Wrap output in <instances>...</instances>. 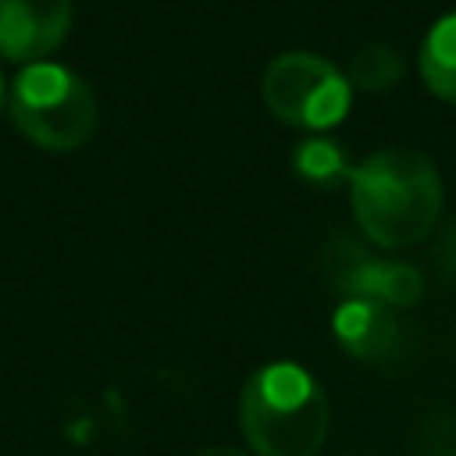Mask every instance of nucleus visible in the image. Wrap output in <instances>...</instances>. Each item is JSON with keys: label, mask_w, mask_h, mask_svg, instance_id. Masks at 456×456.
Returning <instances> with one entry per match:
<instances>
[{"label": "nucleus", "mask_w": 456, "mask_h": 456, "mask_svg": "<svg viewBox=\"0 0 456 456\" xmlns=\"http://www.w3.org/2000/svg\"><path fill=\"white\" fill-rule=\"evenodd\" d=\"M353 217L381 249L420 242L442 210V178L428 153L385 146L356 164L349 178Z\"/></svg>", "instance_id": "f257e3e1"}, {"label": "nucleus", "mask_w": 456, "mask_h": 456, "mask_svg": "<svg viewBox=\"0 0 456 456\" xmlns=\"http://www.w3.org/2000/svg\"><path fill=\"white\" fill-rule=\"evenodd\" d=\"M239 428L253 456H317L328 438V395L306 367L264 363L242 385Z\"/></svg>", "instance_id": "f03ea898"}, {"label": "nucleus", "mask_w": 456, "mask_h": 456, "mask_svg": "<svg viewBox=\"0 0 456 456\" xmlns=\"http://www.w3.org/2000/svg\"><path fill=\"white\" fill-rule=\"evenodd\" d=\"M7 114L32 146L78 150L96 128V96L71 68L36 61L14 75Z\"/></svg>", "instance_id": "7ed1b4c3"}, {"label": "nucleus", "mask_w": 456, "mask_h": 456, "mask_svg": "<svg viewBox=\"0 0 456 456\" xmlns=\"http://www.w3.org/2000/svg\"><path fill=\"white\" fill-rule=\"evenodd\" d=\"M260 96L278 121L324 132L346 118L353 86L328 57L310 50H285L264 68Z\"/></svg>", "instance_id": "20e7f679"}, {"label": "nucleus", "mask_w": 456, "mask_h": 456, "mask_svg": "<svg viewBox=\"0 0 456 456\" xmlns=\"http://www.w3.org/2000/svg\"><path fill=\"white\" fill-rule=\"evenodd\" d=\"M71 28V0H0V57L36 64Z\"/></svg>", "instance_id": "39448f33"}, {"label": "nucleus", "mask_w": 456, "mask_h": 456, "mask_svg": "<svg viewBox=\"0 0 456 456\" xmlns=\"http://www.w3.org/2000/svg\"><path fill=\"white\" fill-rule=\"evenodd\" d=\"M346 256H335V285L342 289V296H360V299H378L385 306H413L424 296V278L413 264H399V260H378L367 256L356 246L342 242Z\"/></svg>", "instance_id": "423d86ee"}, {"label": "nucleus", "mask_w": 456, "mask_h": 456, "mask_svg": "<svg viewBox=\"0 0 456 456\" xmlns=\"http://www.w3.org/2000/svg\"><path fill=\"white\" fill-rule=\"evenodd\" d=\"M331 331L338 338V346L356 356V360H388L399 349L403 328L395 321V310L378 303V299H360L349 296L335 306L331 317Z\"/></svg>", "instance_id": "0eeeda50"}, {"label": "nucleus", "mask_w": 456, "mask_h": 456, "mask_svg": "<svg viewBox=\"0 0 456 456\" xmlns=\"http://www.w3.org/2000/svg\"><path fill=\"white\" fill-rule=\"evenodd\" d=\"M292 171L303 182L317 185V189H331V185L349 182L353 171H356V164L349 160V150L338 139L314 132V135H306V139L296 142V150H292Z\"/></svg>", "instance_id": "6e6552de"}, {"label": "nucleus", "mask_w": 456, "mask_h": 456, "mask_svg": "<svg viewBox=\"0 0 456 456\" xmlns=\"http://www.w3.org/2000/svg\"><path fill=\"white\" fill-rule=\"evenodd\" d=\"M417 64H420V75L428 82V89L442 100H452L456 103V11L442 14L424 43H420V53H417Z\"/></svg>", "instance_id": "1a4fd4ad"}, {"label": "nucleus", "mask_w": 456, "mask_h": 456, "mask_svg": "<svg viewBox=\"0 0 456 456\" xmlns=\"http://www.w3.org/2000/svg\"><path fill=\"white\" fill-rule=\"evenodd\" d=\"M403 53L388 43H363L349 61V86L363 93H385L403 78Z\"/></svg>", "instance_id": "9d476101"}, {"label": "nucleus", "mask_w": 456, "mask_h": 456, "mask_svg": "<svg viewBox=\"0 0 456 456\" xmlns=\"http://www.w3.org/2000/svg\"><path fill=\"white\" fill-rule=\"evenodd\" d=\"M192 456H246V452H239V449H232V445H210V449H200V452H192Z\"/></svg>", "instance_id": "9b49d317"}, {"label": "nucleus", "mask_w": 456, "mask_h": 456, "mask_svg": "<svg viewBox=\"0 0 456 456\" xmlns=\"http://www.w3.org/2000/svg\"><path fill=\"white\" fill-rule=\"evenodd\" d=\"M0 110H4V78H0Z\"/></svg>", "instance_id": "f8f14e48"}]
</instances>
